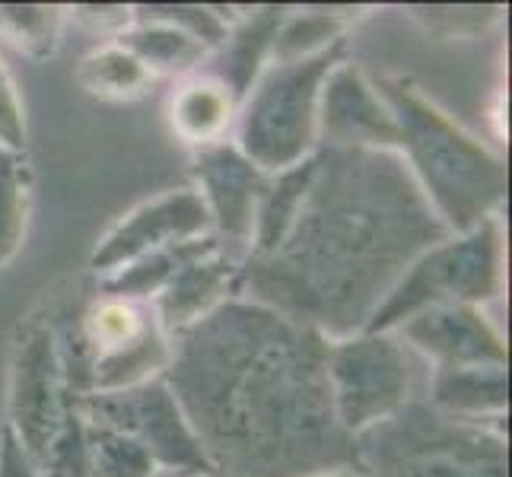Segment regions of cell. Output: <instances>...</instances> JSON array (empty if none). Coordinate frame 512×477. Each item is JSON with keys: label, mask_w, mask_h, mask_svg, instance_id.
Instances as JSON below:
<instances>
[{"label": "cell", "mask_w": 512, "mask_h": 477, "mask_svg": "<svg viewBox=\"0 0 512 477\" xmlns=\"http://www.w3.org/2000/svg\"><path fill=\"white\" fill-rule=\"evenodd\" d=\"M366 477H509V446L500 430L408 404L357 436Z\"/></svg>", "instance_id": "6"}, {"label": "cell", "mask_w": 512, "mask_h": 477, "mask_svg": "<svg viewBox=\"0 0 512 477\" xmlns=\"http://www.w3.org/2000/svg\"><path fill=\"white\" fill-rule=\"evenodd\" d=\"M77 83L105 102H137L153 90L156 77L125 45L105 42L77 64Z\"/></svg>", "instance_id": "20"}, {"label": "cell", "mask_w": 512, "mask_h": 477, "mask_svg": "<svg viewBox=\"0 0 512 477\" xmlns=\"http://www.w3.org/2000/svg\"><path fill=\"white\" fill-rule=\"evenodd\" d=\"M395 338L417 350L433 369L506 366V341L478 306H433L398 325Z\"/></svg>", "instance_id": "13"}, {"label": "cell", "mask_w": 512, "mask_h": 477, "mask_svg": "<svg viewBox=\"0 0 512 477\" xmlns=\"http://www.w3.org/2000/svg\"><path fill=\"white\" fill-rule=\"evenodd\" d=\"M32 210V172L26 153L0 147V268L23 249Z\"/></svg>", "instance_id": "22"}, {"label": "cell", "mask_w": 512, "mask_h": 477, "mask_svg": "<svg viewBox=\"0 0 512 477\" xmlns=\"http://www.w3.org/2000/svg\"><path fill=\"white\" fill-rule=\"evenodd\" d=\"M169 128L188 147H217L236 128L239 99L214 74L185 77L169 96Z\"/></svg>", "instance_id": "15"}, {"label": "cell", "mask_w": 512, "mask_h": 477, "mask_svg": "<svg viewBox=\"0 0 512 477\" xmlns=\"http://www.w3.org/2000/svg\"><path fill=\"white\" fill-rule=\"evenodd\" d=\"M0 147L26 153V115L23 99L10 77L7 64L0 61Z\"/></svg>", "instance_id": "28"}, {"label": "cell", "mask_w": 512, "mask_h": 477, "mask_svg": "<svg viewBox=\"0 0 512 477\" xmlns=\"http://www.w3.org/2000/svg\"><path fill=\"white\" fill-rule=\"evenodd\" d=\"M86 458L93 477H153L160 471L137 439L102 423H86Z\"/></svg>", "instance_id": "24"}, {"label": "cell", "mask_w": 512, "mask_h": 477, "mask_svg": "<svg viewBox=\"0 0 512 477\" xmlns=\"http://www.w3.org/2000/svg\"><path fill=\"white\" fill-rule=\"evenodd\" d=\"M90 477H93V474H90Z\"/></svg>", "instance_id": "33"}, {"label": "cell", "mask_w": 512, "mask_h": 477, "mask_svg": "<svg viewBox=\"0 0 512 477\" xmlns=\"http://www.w3.org/2000/svg\"><path fill=\"white\" fill-rule=\"evenodd\" d=\"M210 477H220V474H210Z\"/></svg>", "instance_id": "32"}, {"label": "cell", "mask_w": 512, "mask_h": 477, "mask_svg": "<svg viewBox=\"0 0 512 477\" xmlns=\"http://www.w3.org/2000/svg\"><path fill=\"white\" fill-rule=\"evenodd\" d=\"M194 179H198L194 191L201 194L214 223V236L226 252L245 258L252 249L258 207L271 175L252 166L233 140H223L217 147L194 150Z\"/></svg>", "instance_id": "11"}, {"label": "cell", "mask_w": 512, "mask_h": 477, "mask_svg": "<svg viewBox=\"0 0 512 477\" xmlns=\"http://www.w3.org/2000/svg\"><path fill=\"white\" fill-rule=\"evenodd\" d=\"M153 477H191V474H175V471H156Z\"/></svg>", "instance_id": "31"}, {"label": "cell", "mask_w": 512, "mask_h": 477, "mask_svg": "<svg viewBox=\"0 0 512 477\" xmlns=\"http://www.w3.org/2000/svg\"><path fill=\"white\" fill-rule=\"evenodd\" d=\"M319 477H366V471H331V474H319Z\"/></svg>", "instance_id": "30"}, {"label": "cell", "mask_w": 512, "mask_h": 477, "mask_svg": "<svg viewBox=\"0 0 512 477\" xmlns=\"http://www.w3.org/2000/svg\"><path fill=\"white\" fill-rule=\"evenodd\" d=\"M64 10H67V23H77L80 29L109 42H115L118 35L131 29L134 23V7H125V4H77Z\"/></svg>", "instance_id": "27"}, {"label": "cell", "mask_w": 512, "mask_h": 477, "mask_svg": "<svg viewBox=\"0 0 512 477\" xmlns=\"http://www.w3.org/2000/svg\"><path fill=\"white\" fill-rule=\"evenodd\" d=\"M83 395L51 315H26L10 350L7 427L42 477H90Z\"/></svg>", "instance_id": "4"}, {"label": "cell", "mask_w": 512, "mask_h": 477, "mask_svg": "<svg viewBox=\"0 0 512 477\" xmlns=\"http://www.w3.org/2000/svg\"><path fill=\"white\" fill-rule=\"evenodd\" d=\"M430 408L468 423L500 420L509 408V369L506 366L436 369L430 388Z\"/></svg>", "instance_id": "16"}, {"label": "cell", "mask_w": 512, "mask_h": 477, "mask_svg": "<svg viewBox=\"0 0 512 477\" xmlns=\"http://www.w3.org/2000/svg\"><path fill=\"white\" fill-rule=\"evenodd\" d=\"M80 408L86 423H102V427L137 439L153 455L160 471L191 477L214 474L198 433L191 430L166 379H153L137 388H125V392H86Z\"/></svg>", "instance_id": "9"}, {"label": "cell", "mask_w": 512, "mask_h": 477, "mask_svg": "<svg viewBox=\"0 0 512 477\" xmlns=\"http://www.w3.org/2000/svg\"><path fill=\"white\" fill-rule=\"evenodd\" d=\"M319 147L395 150L401 147L398 121L382 99L376 80L357 61H338L319 96Z\"/></svg>", "instance_id": "12"}, {"label": "cell", "mask_w": 512, "mask_h": 477, "mask_svg": "<svg viewBox=\"0 0 512 477\" xmlns=\"http://www.w3.org/2000/svg\"><path fill=\"white\" fill-rule=\"evenodd\" d=\"M137 20H160L169 23L175 29H182L188 35H194L201 45H207L210 51H217L233 23L239 16L233 13V7H207V4H150V7H134Z\"/></svg>", "instance_id": "26"}, {"label": "cell", "mask_w": 512, "mask_h": 477, "mask_svg": "<svg viewBox=\"0 0 512 477\" xmlns=\"http://www.w3.org/2000/svg\"><path fill=\"white\" fill-rule=\"evenodd\" d=\"M411 20L439 39H481L503 23V4H420L408 7Z\"/></svg>", "instance_id": "25"}, {"label": "cell", "mask_w": 512, "mask_h": 477, "mask_svg": "<svg viewBox=\"0 0 512 477\" xmlns=\"http://www.w3.org/2000/svg\"><path fill=\"white\" fill-rule=\"evenodd\" d=\"M347 42L319 55L268 61L236 112V150L264 175L299 166L319 150V96L331 67L344 61Z\"/></svg>", "instance_id": "5"}, {"label": "cell", "mask_w": 512, "mask_h": 477, "mask_svg": "<svg viewBox=\"0 0 512 477\" xmlns=\"http://www.w3.org/2000/svg\"><path fill=\"white\" fill-rule=\"evenodd\" d=\"M0 477H42L10 427L0 433Z\"/></svg>", "instance_id": "29"}, {"label": "cell", "mask_w": 512, "mask_h": 477, "mask_svg": "<svg viewBox=\"0 0 512 477\" xmlns=\"http://www.w3.org/2000/svg\"><path fill=\"white\" fill-rule=\"evenodd\" d=\"M452 236L395 150H315L274 252L242 258L239 296L341 341L366 331L404 268Z\"/></svg>", "instance_id": "2"}, {"label": "cell", "mask_w": 512, "mask_h": 477, "mask_svg": "<svg viewBox=\"0 0 512 477\" xmlns=\"http://www.w3.org/2000/svg\"><path fill=\"white\" fill-rule=\"evenodd\" d=\"M503 293V223L490 217L417 255L385 293L366 331H395L433 306H484Z\"/></svg>", "instance_id": "7"}, {"label": "cell", "mask_w": 512, "mask_h": 477, "mask_svg": "<svg viewBox=\"0 0 512 477\" xmlns=\"http://www.w3.org/2000/svg\"><path fill=\"white\" fill-rule=\"evenodd\" d=\"M328 385L341 430L357 439L414 401L411 350L392 331H360L331 341Z\"/></svg>", "instance_id": "8"}, {"label": "cell", "mask_w": 512, "mask_h": 477, "mask_svg": "<svg viewBox=\"0 0 512 477\" xmlns=\"http://www.w3.org/2000/svg\"><path fill=\"white\" fill-rule=\"evenodd\" d=\"M115 42L125 45L153 77H194L210 55V48L194 35L160 20H137V16L131 29L121 32Z\"/></svg>", "instance_id": "19"}, {"label": "cell", "mask_w": 512, "mask_h": 477, "mask_svg": "<svg viewBox=\"0 0 512 477\" xmlns=\"http://www.w3.org/2000/svg\"><path fill=\"white\" fill-rule=\"evenodd\" d=\"M287 7H255L252 13H242L229 29L226 42L220 45L226 70L220 80L233 90L236 99L249 93V86L271 61V48L277 39V29L284 23Z\"/></svg>", "instance_id": "18"}, {"label": "cell", "mask_w": 512, "mask_h": 477, "mask_svg": "<svg viewBox=\"0 0 512 477\" xmlns=\"http://www.w3.org/2000/svg\"><path fill=\"white\" fill-rule=\"evenodd\" d=\"M67 10L55 4H0V39L32 61H48L61 45Z\"/></svg>", "instance_id": "23"}, {"label": "cell", "mask_w": 512, "mask_h": 477, "mask_svg": "<svg viewBox=\"0 0 512 477\" xmlns=\"http://www.w3.org/2000/svg\"><path fill=\"white\" fill-rule=\"evenodd\" d=\"M242 258L226 252L223 242L210 245L207 252L194 255L172 274L169 284L153 296V315L160 328L169 334H179L201 322L210 312H217L223 303L239 296Z\"/></svg>", "instance_id": "14"}, {"label": "cell", "mask_w": 512, "mask_h": 477, "mask_svg": "<svg viewBox=\"0 0 512 477\" xmlns=\"http://www.w3.org/2000/svg\"><path fill=\"white\" fill-rule=\"evenodd\" d=\"M360 13H363L360 7H299V10L287 7L284 23H280L271 48V61L309 58L344 42L347 26Z\"/></svg>", "instance_id": "21"}, {"label": "cell", "mask_w": 512, "mask_h": 477, "mask_svg": "<svg viewBox=\"0 0 512 477\" xmlns=\"http://www.w3.org/2000/svg\"><path fill=\"white\" fill-rule=\"evenodd\" d=\"M166 385L220 477L360 471L328 385V338L252 299L172 334Z\"/></svg>", "instance_id": "1"}, {"label": "cell", "mask_w": 512, "mask_h": 477, "mask_svg": "<svg viewBox=\"0 0 512 477\" xmlns=\"http://www.w3.org/2000/svg\"><path fill=\"white\" fill-rule=\"evenodd\" d=\"M160 325L147 303H134V299L105 296L99 293L96 303L80 318V344L86 353V366L93 360L112 357L144 341L147 334Z\"/></svg>", "instance_id": "17"}, {"label": "cell", "mask_w": 512, "mask_h": 477, "mask_svg": "<svg viewBox=\"0 0 512 477\" xmlns=\"http://www.w3.org/2000/svg\"><path fill=\"white\" fill-rule=\"evenodd\" d=\"M204 236H214V223H210L201 194L194 188L163 191L128 210L96 242V249L90 255V268L99 277H109L153 252H163L172 249V245L204 239Z\"/></svg>", "instance_id": "10"}, {"label": "cell", "mask_w": 512, "mask_h": 477, "mask_svg": "<svg viewBox=\"0 0 512 477\" xmlns=\"http://www.w3.org/2000/svg\"><path fill=\"white\" fill-rule=\"evenodd\" d=\"M376 86L398 121L404 166L449 233H468L500 217L509 188L506 159L439 109L414 80L379 77Z\"/></svg>", "instance_id": "3"}]
</instances>
